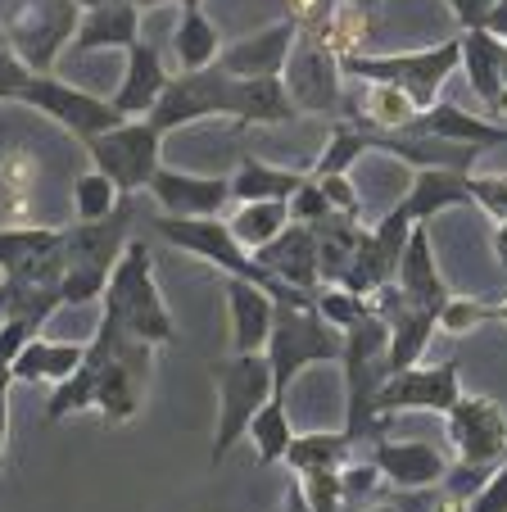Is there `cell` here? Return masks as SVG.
Masks as SVG:
<instances>
[{"mask_svg": "<svg viewBox=\"0 0 507 512\" xmlns=\"http://www.w3.org/2000/svg\"><path fill=\"white\" fill-rule=\"evenodd\" d=\"M127 236H132V200L127 195L109 218L64 227V245H59V254H64V281H59L64 304H91L105 295L109 272L127 250Z\"/></svg>", "mask_w": 507, "mask_h": 512, "instance_id": "1", "label": "cell"}, {"mask_svg": "<svg viewBox=\"0 0 507 512\" xmlns=\"http://www.w3.org/2000/svg\"><path fill=\"white\" fill-rule=\"evenodd\" d=\"M105 318H114L127 336L150 340V345H168L177 336L173 313L159 295V281H154V259L141 241H127L123 259L114 263L105 286Z\"/></svg>", "mask_w": 507, "mask_h": 512, "instance_id": "2", "label": "cell"}, {"mask_svg": "<svg viewBox=\"0 0 507 512\" xmlns=\"http://www.w3.org/2000/svg\"><path fill=\"white\" fill-rule=\"evenodd\" d=\"M268 363H272V386L277 395H290V381L308 368V363H340L345 354V331H335L331 322L317 313V304H277V322L268 336Z\"/></svg>", "mask_w": 507, "mask_h": 512, "instance_id": "3", "label": "cell"}, {"mask_svg": "<svg viewBox=\"0 0 507 512\" xmlns=\"http://www.w3.org/2000/svg\"><path fill=\"white\" fill-rule=\"evenodd\" d=\"M213 386H218V435H213V463L231 454L249 435V422L277 395L272 386V363L268 354H236L213 363Z\"/></svg>", "mask_w": 507, "mask_h": 512, "instance_id": "4", "label": "cell"}, {"mask_svg": "<svg viewBox=\"0 0 507 512\" xmlns=\"http://www.w3.org/2000/svg\"><path fill=\"white\" fill-rule=\"evenodd\" d=\"M462 64V46L458 37L453 41H440V46H426V50H408V55H345L340 68H345V78L354 82H390V87L408 91L417 100V109H431L440 87L449 82V73H458Z\"/></svg>", "mask_w": 507, "mask_h": 512, "instance_id": "5", "label": "cell"}, {"mask_svg": "<svg viewBox=\"0 0 507 512\" xmlns=\"http://www.w3.org/2000/svg\"><path fill=\"white\" fill-rule=\"evenodd\" d=\"M77 23H82L77 0H10L0 32L32 73H55V59L73 46Z\"/></svg>", "mask_w": 507, "mask_h": 512, "instance_id": "6", "label": "cell"}, {"mask_svg": "<svg viewBox=\"0 0 507 512\" xmlns=\"http://www.w3.org/2000/svg\"><path fill=\"white\" fill-rule=\"evenodd\" d=\"M87 155H91V168H100L118 191L136 195L163 168V132L150 118H123L118 127L87 141Z\"/></svg>", "mask_w": 507, "mask_h": 512, "instance_id": "7", "label": "cell"}, {"mask_svg": "<svg viewBox=\"0 0 507 512\" xmlns=\"http://www.w3.org/2000/svg\"><path fill=\"white\" fill-rule=\"evenodd\" d=\"M281 82H286L290 100L299 105V114H317V118L345 114V68L322 46L317 32H299L295 37Z\"/></svg>", "mask_w": 507, "mask_h": 512, "instance_id": "8", "label": "cell"}, {"mask_svg": "<svg viewBox=\"0 0 507 512\" xmlns=\"http://www.w3.org/2000/svg\"><path fill=\"white\" fill-rule=\"evenodd\" d=\"M19 105L46 114L50 123H59L64 132H73L82 145L123 123V114L114 109V100H100V96H91V91H82V87H68V82H59L55 73H32V82L23 87Z\"/></svg>", "mask_w": 507, "mask_h": 512, "instance_id": "9", "label": "cell"}, {"mask_svg": "<svg viewBox=\"0 0 507 512\" xmlns=\"http://www.w3.org/2000/svg\"><path fill=\"white\" fill-rule=\"evenodd\" d=\"M231 87H236V78L222 73L218 64L200 68V73H177V78H168L159 105L150 109V123L168 136V132H177V127L204 123V118H227Z\"/></svg>", "mask_w": 507, "mask_h": 512, "instance_id": "10", "label": "cell"}, {"mask_svg": "<svg viewBox=\"0 0 507 512\" xmlns=\"http://www.w3.org/2000/svg\"><path fill=\"white\" fill-rule=\"evenodd\" d=\"M462 399V377H458V358L449 363H431V368H399L385 377V386L376 390V413L390 422L399 413H449Z\"/></svg>", "mask_w": 507, "mask_h": 512, "instance_id": "11", "label": "cell"}, {"mask_svg": "<svg viewBox=\"0 0 507 512\" xmlns=\"http://www.w3.org/2000/svg\"><path fill=\"white\" fill-rule=\"evenodd\" d=\"M444 435H449L458 463L467 467H503L507 463V413L485 395H462L444 413Z\"/></svg>", "mask_w": 507, "mask_h": 512, "instance_id": "12", "label": "cell"}, {"mask_svg": "<svg viewBox=\"0 0 507 512\" xmlns=\"http://www.w3.org/2000/svg\"><path fill=\"white\" fill-rule=\"evenodd\" d=\"M150 363H154V345L150 340H118V349L105 358L96 381V408L105 422H132L145 404V386H150Z\"/></svg>", "mask_w": 507, "mask_h": 512, "instance_id": "13", "label": "cell"}, {"mask_svg": "<svg viewBox=\"0 0 507 512\" xmlns=\"http://www.w3.org/2000/svg\"><path fill=\"white\" fill-rule=\"evenodd\" d=\"M145 191L154 195L163 213L173 218H213L227 209L231 200V177H204V173H182V168H159Z\"/></svg>", "mask_w": 507, "mask_h": 512, "instance_id": "14", "label": "cell"}, {"mask_svg": "<svg viewBox=\"0 0 507 512\" xmlns=\"http://www.w3.org/2000/svg\"><path fill=\"white\" fill-rule=\"evenodd\" d=\"M372 458L381 476L394 490H421V485H440L449 476V454L431 440H372Z\"/></svg>", "mask_w": 507, "mask_h": 512, "instance_id": "15", "label": "cell"}, {"mask_svg": "<svg viewBox=\"0 0 507 512\" xmlns=\"http://www.w3.org/2000/svg\"><path fill=\"white\" fill-rule=\"evenodd\" d=\"M462 204H471V186L462 168H417L385 213H399L403 223H431L435 213L462 209Z\"/></svg>", "mask_w": 507, "mask_h": 512, "instance_id": "16", "label": "cell"}, {"mask_svg": "<svg viewBox=\"0 0 507 512\" xmlns=\"http://www.w3.org/2000/svg\"><path fill=\"white\" fill-rule=\"evenodd\" d=\"M295 37H299V28L290 19H281L272 28L254 32V37H240L231 46H222L218 68L231 73V78H281L290 50H295Z\"/></svg>", "mask_w": 507, "mask_h": 512, "instance_id": "17", "label": "cell"}, {"mask_svg": "<svg viewBox=\"0 0 507 512\" xmlns=\"http://www.w3.org/2000/svg\"><path fill=\"white\" fill-rule=\"evenodd\" d=\"M227 318H231V345L236 354H263L277 322V300L254 281L227 277Z\"/></svg>", "mask_w": 507, "mask_h": 512, "instance_id": "18", "label": "cell"}, {"mask_svg": "<svg viewBox=\"0 0 507 512\" xmlns=\"http://www.w3.org/2000/svg\"><path fill=\"white\" fill-rule=\"evenodd\" d=\"M141 41V10L132 0H105L82 10V23L73 32V55H96V50H132Z\"/></svg>", "mask_w": 507, "mask_h": 512, "instance_id": "19", "label": "cell"}, {"mask_svg": "<svg viewBox=\"0 0 507 512\" xmlns=\"http://www.w3.org/2000/svg\"><path fill=\"white\" fill-rule=\"evenodd\" d=\"M259 263L277 281H286V286H295V290H308V295H317V290H322V268H317V232H313V227H304V223H290L277 241L263 245Z\"/></svg>", "mask_w": 507, "mask_h": 512, "instance_id": "20", "label": "cell"}, {"mask_svg": "<svg viewBox=\"0 0 507 512\" xmlns=\"http://www.w3.org/2000/svg\"><path fill=\"white\" fill-rule=\"evenodd\" d=\"M394 281H399V290L408 295V304H417V309L440 313L444 300H449V281L440 277V263H435L426 223H417L408 232V245H403V254H399V272H394Z\"/></svg>", "mask_w": 507, "mask_h": 512, "instance_id": "21", "label": "cell"}, {"mask_svg": "<svg viewBox=\"0 0 507 512\" xmlns=\"http://www.w3.org/2000/svg\"><path fill=\"white\" fill-rule=\"evenodd\" d=\"M168 68H163V55L150 46V41H136L132 50H127V68H123V82H118V91L109 100H114V109L123 118H150V109L159 105L163 87H168Z\"/></svg>", "mask_w": 507, "mask_h": 512, "instance_id": "22", "label": "cell"}, {"mask_svg": "<svg viewBox=\"0 0 507 512\" xmlns=\"http://www.w3.org/2000/svg\"><path fill=\"white\" fill-rule=\"evenodd\" d=\"M412 132L489 150V145H507V118L471 114V109H458V105H449V100H435L431 109H421V118L412 123Z\"/></svg>", "mask_w": 507, "mask_h": 512, "instance_id": "23", "label": "cell"}, {"mask_svg": "<svg viewBox=\"0 0 507 512\" xmlns=\"http://www.w3.org/2000/svg\"><path fill=\"white\" fill-rule=\"evenodd\" d=\"M299 105L290 100L281 78H236L231 87V109L227 118H236L240 127H281L295 123Z\"/></svg>", "mask_w": 507, "mask_h": 512, "instance_id": "24", "label": "cell"}, {"mask_svg": "<svg viewBox=\"0 0 507 512\" xmlns=\"http://www.w3.org/2000/svg\"><path fill=\"white\" fill-rule=\"evenodd\" d=\"M462 46V64L467 68V82L471 91L480 96V105H485V114H494L498 109V96H503V64H507V41L494 37L489 28H467L458 37Z\"/></svg>", "mask_w": 507, "mask_h": 512, "instance_id": "25", "label": "cell"}, {"mask_svg": "<svg viewBox=\"0 0 507 512\" xmlns=\"http://www.w3.org/2000/svg\"><path fill=\"white\" fill-rule=\"evenodd\" d=\"M363 96L345 100V114L358 118L367 132H412V123L421 118L417 100L408 91L390 87V82H358Z\"/></svg>", "mask_w": 507, "mask_h": 512, "instance_id": "26", "label": "cell"}, {"mask_svg": "<svg viewBox=\"0 0 507 512\" xmlns=\"http://www.w3.org/2000/svg\"><path fill=\"white\" fill-rule=\"evenodd\" d=\"M87 358V345H73V340H46V336H32L28 345L19 349V358L10 363L14 381H68Z\"/></svg>", "mask_w": 507, "mask_h": 512, "instance_id": "27", "label": "cell"}, {"mask_svg": "<svg viewBox=\"0 0 507 512\" xmlns=\"http://www.w3.org/2000/svg\"><path fill=\"white\" fill-rule=\"evenodd\" d=\"M222 55V37H218V23L200 10H182V23L173 32V59H177V73H200V68H213Z\"/></svg>", "mask_w": 507, "mask_h": 512, "instance_id": "28", "label": "cell"}, {"mask_svg": "<svg viewBox=\"0 0 507 512\" xmlns=\"http://www.w3.org/2000/svg\"><path fill=\"white\" fill-rule=\"evenodd\" d=\"M227 227L245 250L259 254L263 245H272L290 227V200H245V204H236Z\"/></svg>", "mask_w": 507, "mask_h": 512, "instance_id": "29", "label": "cell"}, {"mask_svg": "<svg viewBox=\"0 0 507 512\" xmlns=\"http://www.w3.org/2000/svg\"><path fill=\"white\" fill-rule=\"evenodd\" d=\"M308 173H290V168L263 164V159H240V168L231 173V200H290V195L304 186Z\"/></svg>", "mask_w": 507, "mask_h": 512, "instance_id": "30", "label": "cell"}, {"mask_svg": "<svg viewBox=\"0 0 507 512\" xmlns=\"http://www.w3.org/2000/svg\"><path fill=\"white\" fill-rule=\"evenodd\" d=\"M354 454V440L345 431H308V435H295L286 449V463L295 467V476L304 472H340Z\"/></svg>", "mask_w": 507, "mask_h": 512, "instance_id": "31", "label": "cell"}, {"mask_svg": "<svg viewBox=\"0 0 507 512\" xmlns=\"http://www.w3.org/2000/svg\"><path fill=\"white\" fill-rule=\"evenodd\" d=\"M435 327H440V313L408 304V309L390 322V354H385V358H390V372L421 363V354H426V345H431Z\"/></svg>", "mask_w": 507, "mask_h": 512, "instance_id": "32", "label": "cell"}, {"mask_svg": "<svg viewBox=\"0 0 507 512\" xmlns=\"http://www.w3.org/2000/svg\"><path fill=\"white\" fill-rule=\"evenodd\" d=\"M249 445H254V458H259L263 467L272 463H286V449L290 440H295V431H290V408H286V395H272L268 404L254 413V422H249Z\"/></svg>", "mask_w": 507, "mask_h": 512, "instance_id": "33", "label": "cell"}, {"mask_svg": "<svg viewBox=\"0 0 507 512\" xmlns=\"http://www.w3.org/2000/svg\"><path fill=\"white\" fill-rule=\"evenodd\" d=\"M64 245V227H37V223H19V227H0V277L19 272L23 263L41 259V254Z\"/></svg>", "mask_w": 507, "mask_h": 512, "instance_id": "34", "label": "cell"}, {"mask_svg": "<svg viewBox=\"0 0 507 512\" xmlns=\"http://www.w3.org/2000/svg\"><path fill=\"white\" fill-rule=\"evenodd\" d=\"M322 46L331 50L335 59H345V55H358L363 50V41L372 37V10H363V5H354V0H335V10L331 19L322 23Z\"/></svg>", "mask_w": 507, "mask_h": 512, "instance_id": "35", "label": "cell"}, {"mask_svg": "<svg viewBox=\"0 0 507 512\" xmlns=\"http://www.w3.org/2000/svg\"><path fill=\"white\" fill-rule=\"evenodd\" d=\"M367 155H372V150H367V127H349V123H340V127L331 132V141H326V150L317 155V164L308 168V177L349 173V168L363 164Z\"/></svg>", "mask_w": 507, "mask_h": 512, "instance_id": "36", "label": "cell"}, {"mask_svg": "<svg viewBox=\"0 0 507 512\" xmlns=\"http://www.w3.org/2000/svg\"><path fill=\"white\" fill-rule=\"evenodd\" d=\"M118 204H123V191H118V186L109 182L100 168L73 177V213H77V223H96V218H109Z\"/></svg>", "mask_w": 507, "mask_h": 512, "instance_id": "37", "label": "cell"}, {"mask_svg": "<svg viewBox=\"0 0 507 512\" xmlns=\"http://www.w3.org/2000/svg\"><path fill=\"white\" fill-rule=\"evenodd\" d=\"M96 381H100V372L82 358V368H77L68 381H59L55 395H50V404H46L50 422H59V417H68V413H87V408H96Z\"/></svg>", "mask_w": 507, "mask_h": 512, "instance_id": "38", "label": "cell"}, {"mask_svg": "<svg viewBox=\"0 0 507 512\" xmlns=\"http://www.w3.org/2000/svg\"><path fill=\"white\" fill-rule=\"evenodd\" d=\"M317 313H322L335 331H349L363 318H372V309H367L363 295H354V290H345V286H322L317 290Z\"/></svg>", "mask_w": 507, "mask_h": 512, "instance_id": "39", "label": "cell"}, {"mask_svg": "<svg viewBox=\"0 0 507 512\" xmlns=\"http://www.w3.org/2000/svg\"><path fill=\"white\" fill-rule=\"evenodd\" d=\"M485 322H494V304L471 300V295H449L440 309V331H449V336H467Z\"/></svg>", "mask_w": 507, "mask_h": 512, "instance_id": "40", "label": "cell"}, {"mask_svg": "<svg viewBox=\"0 0 507 512\" xmlns=\"http://www.w3.org/2000/svg\"><path fill=\"white\" fill-rule=\"evenodd\" d=\"M295 481H299V490H304V499L313 512L345 508V481H340V472H304V476H295Z\"/></svg>", "mask_w": 507, "mask_h": 512, "instance_id": "41", "label": "cell"}, {"mask_svg": "<svg viewBox=\"0 0 507 512\" xmlns=\"http://www.w3.org/2000/svg\"><path fill=\"white\" fill-rule=\"evenodd\" d=\"M471 204L485 209L494 223H507V173H467Z\"/></svg>", "mask_w": 507, "mask_h": 512, "instance_id": "42", "label": "cell"}, {"mask_svg": "<svg viewBox=\"0 0 507 512\" xmlns=\"http://www.w3.org/2000/svg\"><path fill=\"white\" fill-rule=\"evenodd\" d=\"M326 213H331V204H326L322 182H317V177H304V186L290 195V223L313 227V223H322Z\"/></svg>", "mask_w": 507, "mask_h": 512, "instance_id": "43", "label": "cell"}, {"mask_svg": "<svg viewBox=\"0 0 507 512\" xmlns=\"http://www.w3.org/2000/svg\"><path fill=\"white\" fill-rule=\"evenodd\" d=\"M326 191V204H331L335 213H349V218H358L363 223V195H358V186L349 182V173H331V177H317Z\"/></svg>", "mask_w": 507, "mask_h": 512, "instance_id": "44", "label": "cell"}, {"mask_svg": "<svg viewBox=\"0 0 507 512\" xmlns=\"http://www.w3.org/2000/svg\"><path fill=\"white\" fill-rule=\"evenodd\" d=\"M28 82H32V68L23 64L10 46H0V100H5V105H19Z\"/></svg>", "mask_w": 507, "mask_h": 512, "instance_id": "45", "label": "cell"}, {"mask_svg": "<svg viewBox=\"0 0 507 512\" xmlns=\"http://www.w3.org/2000/svg\"><path fill=\"white\" fill-rule=\"evenodd\" d=\"M340 481H345V503H354V499H367V494H376V485L385 481L381 476V467L367 458V463H354V467H340Z\"/></svg>", "mask_w": 507, "mask_h": 512, "instance_id": "46", "label": "cell"}, {"mask_svg": "<svg viewBox=\"0 0 507 512\" xmlns=\"http://www.w3.org/2000/svg\"><path fill=\"white\" fill-rule=\"evenodd\" d=\"M462 512H507V463L494 467V476H489V481L471 494Z\"/></svg>", "mask_w": 507, "mask_h": 512, "instance_id": "47", "label": "cell"}, {"mask_svg": "<svg viewBox=\"0 0 507 512\" xmlns=\"http://www.w3.org/2000/svg\"><path fill=\"white\" fill-rule=\"evenodd\" d=\"M335 0H286V19L299 32H322V23L331 19Z\"/></svg>", "mask_w": 507, "mask_h": 512, "instance_id": "48", "label": "cell"}, {"mask_svg": "<svg viewBox=\"0 0 507 512\" xmlns=\"http://www.w3.org/2000/svg\"><path fill=\"white\" fill-rule=\"evenodd\" d=\"M32 336H41L32 322H19V318H5V322H0V363H14V358H19V349L28 345Z\"/></svg>", "mask_w": 507, "mask_h": 512, "instance_id": "49", "label": "cell"}, {"mask_svg": "<svg viewBox=\"0 0 507 512\" xmlns=\"http://www.w3.org/2000/svg\"><path fill=\"white\" fill-rule=\"evenodd\" d=\"M494 5H498V0H449V10H453V19L462 23V32H467V28H485L489 14H494Z\"/></svg>", "mask_w": 507, "mask_h": 512, "instance_id": "50", "label": "cell"}, {"mask_svg": "<svg viewBox=\"0 0 507 512\" xmlns=\"http://www.w3.org/2000/svg\"><path fill=\"white\" fill-rule=\"evenodd\" d=\"M10 386L14 372L10 363H0V472H5V445H10Z\"/></svg>", "mask_w": 507, "mask_h": 512, "instance_id": "51", "label": "cell"}, {"mask_svg": "<svg viewBox=\"0 0 507 512\" xmlns=\"http://www.w3.org/2000/svg\"><path fill=\"white\" fill-rule=\"evenodd\" d=\"M281 512H313L308 508V499H304V490H299V481L295 476H290V490H286V508Z\"/></svg>", "mask_w": 507, "mask_h": 512, "instance_id": "52", "label": "cell"}, {"mask_svg": "<svg viewBox=\"0 0 507 512\" xmlns=\"http://www.w3.org/2000/svg\"><path fill=\"white\" fill-rule=\"evenodd\" d=\"M494 254H498V263L507 268V223H494Z\"/></svg>", "mask_w": 507, "mask_h": 512, "instance_id": "53", "label": "cell"}, {"mask_svg": "<svg viewBox=\"0 0 507 512\" xmlns=\"http://www.w3.org/2000/svg\"><path fill=\"white\" fill-rule=\"evenodd\" d=\"M132 5L145 14V10H159V5H168V0H132Z\"/></svg>", "mask_w": 507, "mask_h": 512, "instance_id": "54", "label": "cell"}, {"mask_svg": "<svg viewBox=\"0 0 507 512\" xmlns=\"http://www.w3.org/2000/svg\"><path fill=\"white\" fill-rule=\"evenodd\" d=\"M372 512H399V503H394V499H390V503H376Z\"/></svg>", "mask_w": 507, "mask_h": 512, "instance_id": "55", "label": "cell"}, {"mask_svg": "<svg viewBox=\"0 0 507 512\" xmlns=\"http://www.w3.org/2000/svg\"><path fill=\"white\" fill-rule=\"evenodd\" d=\"M177 5H182V10H200L204 0H177Z\"/></svg>", "mask_w": 507, "mask_h": 512, "instance_id": "56", "label": "cell"}, {"mask_svg": "<svg viewBox=\"0 0 507 512\" xmlns=\"http://www.w3.org/2000/svg\"><path fill=\"white\" fill-rule=\"evenodd\" d=\"M354 5H363V10H376V5H381V0H354Z\"/></svg>", "mask_w": 507, "mask_h": 512, "instance_id": "57", "label": "cell"}, {"mask_svg": "<svg viewBox=\"0 0 507 512\" xmlns=\"http://www.w3.org/2000/svg\"><path fill=\"white\" fill-rule=\"evenodd\" d=\"M0 322H5V286H0Z\"/></svg>", "mask_w": 507, "mask_h": 512, "instance_id": "58", "label": "cell"}, {"mask_svg": "<svg viewBox=\"0 0 507 512\" xmlns=\"http://www.w3.org/2000/svg\"><path fill=\"white\" fill-rule=\"evenodd\" d=\"M0 46H5V32H0Z\"/></svg>", "mask_w": 507, "mask_h": 512, "instance_id": "59", "label": "cell"}]
</instances>
